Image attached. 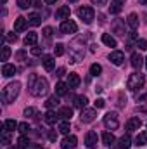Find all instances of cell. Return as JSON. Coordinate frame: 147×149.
Returning a JSON list of instances; mask_svg holds the SVG:
<instances>
[{"mask_svg":"<svg viewBox=\"0 0 147 149\" xmlns=\"http://www.w3.org/2000/svg\"><path fill=\"white\" fill-rule=\"evenodd\" d=\"M30 92H31V95H35V97L45 95V94L49 92V81H47L45 78H42V76L31 74V76H30Z\"/></svg>","mask_w":147,"mask_h":149,"instance_id":"obj_1","label":"cell"},{"mask_svg":"<svg viewBox=\"0 0 147 149\" xmlns=\"http://www.w3.org/2000/svg\"><path fill=\"white\" fill-rule=\"evenodd\" d=\"M19 90H21V83H19V81H12V83H9V85L3 88V92H2V101H3V104H10V102H14L16 97L19 95Z\"/></svg>","mask_w":147,"mask_h":149,"instance_id":"obj_2","label":"cell"},{"mask_svg":"<svg viewBox=\"0 0 147 149\" xmlns=\"http://www.w3.org/2000/svg\"><path fill=\"white\" fill-rule=\"evenodd\" d=\"M69 47H71V49H69L71 63H78V61H81L83 56H85V42H83L81 38H76Z\"/></svg>","mask_w":147,"mask_h":149,"instance_id":"obj_3","label":"cell"},{"mask_svg":"<svg viewBox=\"0 0 147 149\" xmlns=\"http://www.w3.org/2000/svg\"><path fill=\"white\" fill-rule=\"evenodd\" d=\"M144 81H146L144 74L132 73V74H130V78H128V81H126V87H128L130 90H139V88H142V87H144Z\"/></svg>","mask_w":147,"mask_h":149,"instance_id":"obj_4","label":"cell"},{"mask_svg":"<svg viewBox=\"0 0 147 149\" xmlns=\"http://www.w3.org/2000/svg\"><path fill=\"white\" fill-rule=\"evenodd\" d=\"M78 17H80L83 23L90 24V23L94 21V17H95V10H94L92 7H80V9H78Z\"/></svg>","mask_w":147,"mask_h":149,"instance_id":"obj_5","label":"cell"},{"mask_svg":"<svg viewBox=\"0 0 147 149\" xmlns=\"http://www.w3.org/2000/svg\"><path fill=\"white\" fill-rule=\"evenodd\" d=\"M104 127L107 130H116L119 127V120H118V114L116 113H107L104 116Z\"/></svg>","mask_w":147,"mask_h":149,"instance_id":"obj_6","label":"cell"},{"mask_svg":"<svg viewBox=\"0 0 147 149\" xmlns=\"http://www.w3.org/2000/svg\"><path fill=\"white\" fill-rule=\"evenodd\" d=\"M109 61L112 64H116V66H121L125 63V54L121 50H112L109 54Z\"/></svg>","mask_w":147,"mask_h":149,"instance_id":"obj_7","label":"cell"},{"mask_svg":"<svg viewBox=\"0 0 147 149\" xmlns=\"http://www.w3.org/2000/svg\"><path fill=\"white\" fill-rule=\"evenodd\" d=\"M97 141H99V137H97V132H94V130H90V132L87 134V137H85V144H87L88 149L97 148Z\"/></svg>","mask_w":147,"mask_h":149,"instance_id":"obj_8","label":"cell"},{"mask_svg":"<svg viewBox=\"0 0 147 149\" xmlns=\"http://www.w3.org/2000/svg\"><path fill=\"white\" fill-rule=\"evenodd\" d=\"M95 116H97V113H95V109H81V114H80V120H81L83 123H92V121L95 120Z\"/></svg>","mask_w":147,"mask_h":149,"instance_id":"obj_9","label":"cell"},{"mask_svg":"<svg viewBox=\"0 0 147 149\" xmlns=\"http://www.w3.org/2000/svg\"><path fill=\"white\" fill-rule=\"evenodd\" d=\"M76 30H78V26H76V23L71 21V19H66L61 24V31L62 33H76Z\"/></svg>","mask_w":147,"mask_h":149,"instance_id":"obj_10","label":"cell"},{"mask_svg":"<svg viewBox=\"0 0 147 149\" xmlns=\"http://www.w3.org/2000/svg\"><path fill=\"white\" fill-rule=\"evenodd\" d=\"M140 127H142V120H140L139 116H133V118H130V120L126 121V130H128V132L139 130Z\"/></svg>","mask_w":147,"mask_h":149,"instance_id":"obj_11","label":"cell"},{"mask_svg":"<svg viewBox=\"0 0 147 149\" xmlns=\"http://www.w3.org/2000/svg\"><path fill=\"white\" fill-rule=\"evenodd\" d=\"M30 23H28V19L26 17H17L16 21H14V31H17V33H21V31H24L26 30V26H28Z\"/></svg>","mask_w":147,"mask_h":149,"instance_id":"obj_12","label":"cell"},{"mask_svg":"<svg viewBox=\"0 0 147 149\" xmlns=\"http://www.w3.org/2000/svg\"><path fill=\"white\" fill-rule=\"evenodd\" d=\"M76 142H78V139H76L74 135H68V137L61 142V149H74L76 148Z\"/></svg>","mask_w":147,"mask_h":149,"instance_id":"obj_13","label":"cell"},{"mask_svg":"<svg viewBox=\"0 0 147 149\" xmlns=\"http://www.w3.org/2000/svg\"><path fill=\"white\" fill-rule=\"evenodd\" d=\"M112 31H114L116 35H119V37H125V21L114 19V23H112Z\"/></svg>","mask_w":147,"mask_h":149,"instance_id":"obj_14","label":"cell"},{"mask_svg":"<svg viewBox=\"0 0 147 149\" xmlns=\"http://www.w3.org/2000/svg\"><path fill=\"white\" fill-rule=\"evenodd\" d=\"M69 14H71L69 5H61L57 9V12H55V17L57 19H69Z\"/></svg>","mask_w":147,"mask_h":149,"instance_id":"obj_15","label":"cell"},{"mask_svg":"<svg viewBox=\"0 0 147 149\" xmlns=\"http://www.w3.org/2000/svg\"><path fill=\"white\" fill-rule=\"evenodd\" d=\"M144 61H146V59H144V57H142L139 52H133V54H132V59H130V63H132V66H133L135 70H140V66L144 64Z\"/></svg>","mask_w":147,"mask_h":149,"instance_id":"obj_16","label":"cell"},{"mask_svg":"<svg viewBox=\"0 0 147 149\" xmlns=\"http://www.w3.org/2000/svg\"><path fill=\"white\" fill-rule=\"evenodd\" d=\"M42 63H43V68H45L47 71H52L54 66H55V59H54V56H43Z\"/></svg>","mask_w":147,"mask_h":149,"instance_id":"obj_17","label":"cell"},{"mask_svg":"<svg viewBox=\"0 0 147 149\" xmlns=\"http://www.w3.org/2000/svg\"><path fill=\"white\" fill-rule=\"evenodd\" d=\"M59 118H62V120H66V121H69L71 118H73V109L69 108V106H64V108H61L59 109Z\"/></svg>","mask_w":147,"mask_h":149,"instance_id":"obj_18","label":"cell"},{"mask_svg":"<svg viewBox=\"0 0 147 149\" xmlns=\"http://www.w3.org/2000/svg\"><path fill=\"white\" fill-rule=\"evenodd\" d=\"M16 71H17V70H16V66H14V64H7V63H5V64L2 66V74H3L5 78L14 76V74H16Z\"/></svg>","mask_w":147,"mask_h":149,"instance_id":"obj_19","label":"cell"},{"mask_svg":"<svg viewBox=\"0 0 147 149\" xmlns=\"http://www.w3.org/2000/svg\"><path fill=\"white\" fill-rule=\"evenodd\" d=\"M16 128H19V125H17L16 120H5L3 125H2V130H5V132H12Z\"/></svg>","mask_w":147,"mask_h":149,"instance_id":"obj_20","label":"cell"},{"mask_svg":"<svg viewBox=\"0 0 147 149\" xmlns=\"http://www.w3.org/2000/svg\"><path fill=\"white\" fill-rule=\"evenodd\" d=\"M126 23H128V26L135 31V30L139 28V16H137L135 12H132V14L128 16V19H126Z\"/></svg>","mask_w":147,"mask_h":149,"instance_id":"obj_21","label":"cell"},{"mask_svg":"<svg viewBox=\"0 0 147 149\" xmlns=\"http://www.w3.org/2000/svg\"><path fill=\"white\" fill-rule=\"evenodd\" d=\"M87 104H88V99H87L85 95H78V97H74V108H78V109H85Z\"/></svg>","mask_w":147,"mask_h":149,"instance_id":"obj_22","label":"cell"},{"mask_svg":"<svg viewBox=\"0 0 147 149\" xmlns=\"http://www.w3.org/2000/svg\"><path fill=\"white\" fill-rule=\"evenodd\" d=\"M118 144H119V149H130L132 148V139H130V135H128V134L123 135V137L118 141Z\"/></svg>","mask_w":147,"mask_h":149,"instance_id":"obj_23","label":"cell"},{"mask_svg":"<svg viewBox=\"0 0 147 149\" xmlns=\"http://www.w3.org/2000/svg\"><path fill=\"white\" fill-rule=\"evenodd\" d=\"M57 120H59V114H55L54 111H47L45 113V123H49V125H55Z\"/></svg>","mask_w":147,"mask_h":149,"instance_id":"obj_24","label":"cell"},{"mask_svg":"<svg viewBox=\"0 0 147 149\" xmlns=\"http://www.w3.org/2000/svg\"><path fill=\"white\" fill-rule=\"evenodd\" d=\"M80 81H81V80H80V76H78L76 73H69V74H68V85H69L71 88L78 87V85H80Z\"/></svg>","mask_w":147,"mask_h":149,"instance_id":"obj_25","label":"cell"},{"mask_svg":"<svg viewBox=\"0 0 147 149\" xmlns=\"http://www.w3.org/2000/svg\"><path fill=\"white\" fill-rule=\"evenodd\" d=\"M37 40H38V35L35 31H30L24 37V45H37Z\"/></svg>","mask_w":147,"mask_h":149,"instance_id":"obj_26","label":"cell"},{"mask_svg":"<svg viewBox=\"0 0 147 149\" xmlns=\"http://www.w3.org/2000/svg\"><path fill=\"white\" fill-rule=\"evenodd\" d=\"M68 83H64V81H59L57 85H55V94L57 95H66L68 94Z\"/></svg>","mask_w":147,"mask_h":149,"instance_id":"obj_27","label":"cell"},{"mask_svg":"<svg viewBox=\"0 0 147 149\" xmlns=\"http://www.w3.org/2000/svg\"><path fill=\"white\" fill-rule=\"evenodd\" d=\"M135 146H147V132H140L135 137Z\"/></svg>","mask_w":147,"mask_h":149,"instance_id":"obj_28","label":"cell"},{"mask_svg":"<svg viewBox=\"0 0 147 149\" xmlns=\"http://www.w3.org/2000/svg\"><path fill=\"white\" fill-rule=\"evenodd\" d=\"M114 141H116V139H114V135H112L111 132H104V134H102V142H104L106 146H112Z\"/></svg>","mask_w":147,"mask_h":149,"instance_id":"obj_29","label":"cell"},{"mask_svg":"<svg viewBox=\"0 0 147 149\" xmlns=\"http://www.w3.org/2000/svg\"><path fill=\"white\" fill-rule=\"evenodd\" d=\"M30 146H31V144H30V141H28L26 135H21V137L17 139V148L19 149H28Z\"/></svg>","mask_w":147,"mask_h":149,"instance_id":"obj_30","label":"cell"},{"mask_svg":"<svg viewBox=\"0 0 147 149\" xmlns=\"http://www.w3.org/2000/svg\"><path fill=\"white\" fill-rule=\"evenodd\" d=\"M102 43H106L107 47H116V45H118V43H116V40L111 37L109 33H104V35H102Z\"/></svg>","mask_w":147,"mask_h":149,"instance_id":"obj_31","label":"cell"},{"mask_svg":"<svg viewBox=\"0 0 147 149\" xmlns=\"http://www.w3.org/2000/svg\"><path fill=\"white\" fill-rule=\"evenodd\" d=\"M57 104H59V99H57L55 95H52V97H49V99H47V102H45V106H47L49 109H52V108H55Z\"/></svg>","mask_w":147,"mask_h":149,"instance_id":"obj_32","label":"cell"},{"mask_svg":"<svg viewBox=\"0 0 147 149\" xmlns=\"http://www.w3.org/2000/svg\"><path fill=\"white\" fill-rule=\"evenodd\" d=\"M101 73H102V66H101V64L95 63V64L90 66V74H92V76H99Z\"/></svg>","mask_w":147,"mask_h":149,"instance_id":"obj_33","label":"cell"},{"mask_svg":"<svg viewBox=\"0 0 147 149\" xmlns=\"http://www.w3.org/2000/svg\"><path fill=\"white\" fill-rule=\"evenodd\" d=\"M28 23H30L31 26H38V24L42 23V17H40L38 14H31V16L28 17Z\"/></svg>","mask_w":147,"mask_h":149,"instance_id":"obj_34","label":"cell"},{"mask_svg":"<svg viewBox=\"0 0 147 149\" xmlns=\"http://www.w3.org/2000/svg\"><path fill=\"white\" fill-rule=\"evenodd\" d=\"M59 132H61V134H64V135H68V134H69V123H68V121L59 123Z\"/></svg>","mask_w":147,"mask_h":149,"instance_id":"obj_35","label":"cell"},{"mask_svg":"<svg viewBox=\"0 0 147 149\" xmlns=\"http://www.w3.org/2000/svg\"><path fill=\"white\" fill-rule=\"evenodd\" d=\"M109 12L111 14H119V12H121V5L116 3V2H112V3L109 5Z\"/></svg>","mask_w":147,"mask_h":149,"instance_id":"obj_36","label":"cell"},{"mask_svg":"<svg viewBox=\"0 0 147 149\" xmlns=\"http://www.w3.org/2000/svg\"><path fill=\"white\" fill-rule=\"evenodd\" d=\"M54 54H55L57 57L64 56V45H62V43H57V45L54 47Z\"/></svg>","mask_w":147,"mask_h":149,"instance_id":"obj_37","label":"cell"},{"mask_svg":"<svg viewBox=\"0 0 147 149\" xmlns=\"http://www.w3.org/2000/svg\"><path fill=\"white\" fill-rule=\"evenodd\" d=\"M31 3H33V0H17L19 9H28V7H31Z\"/></svg>","mask_w":147,"mask_h":149,"instance_id":"obj_38","label":"cell"},{"mask_svg":"<svg viewBox=\"0 0 147 149\" xmlns=\"http://www.w3.org/2000/svg\"><path fill=\"white\" fill-rule=\"evenodd\" d=\"M9 57H10V49L3 45V47H2V61H7Z\"/></svg>","mask_w":147,"mask_h":149,"instance_id":"obj_39","label":"cell"},{"mask_svg":"<svg viewBox=\"0 0 147 149\" xmlns=\"http://www.w3.org/2000/svg\"><path fill=\"white\" fill-rule=\"evenodd\" d=\"M30 130H31V128H30V125H28V123H19V132H21L23 135L30 134Z\"/></svg>","mask_w":147,"mask_h":149,"instance_id":"obj_40","label":"cell"},{"mask_svg":"<svg viewBox=\"0 0 147 149\" xmlns=\"http://www.w3.org/2000/svg\"><path fill=\"white\" fill-rule=\"evenodd\" d=\"M35 114H37V109L35 108H26L24 109V116L26 118H35Z\"/></svg>","mask_w":147,"mask_h":149,"instance_id":"obj_41","label":"cell"},{"mask_svg":"<svg viewBox=\"0 0 147 149\" xmlns=\"http://www.w3.org/2000/svg\"><path fill=\"white\" fill-rule=\"evenodd\" d=\"M137 47H139L140 50H147V40H144V38L137 40Z\"/></svg>","mask_w":147,"mask_h":149,"instance_id":"obj_42","label":"cell"},{"mask_svg":"<svg viewBox=\"0 0 147 149\" xmlns=\"http://www.w3.org/2000/svg\"><path fill=\"white\" fill-rule=\"evenodd\" d=\"M2 142L7 146L9 142H10V137H9V132H5V130H2Z\"/></svg>","mask_w":147,"mask_h":149,"instance_id":"obj_43","label":"cell"},{"mask_svg":"<svg viewBox=\"0 0 147 149\" xmlns=\"http://www.w3.org/2000/svg\"><path fill=\"white\" fill-rule=\"evenodd\" d=\"M94 104H95V108H97V109H102V108L106 106V101H104V99H97Z\"/></svg>","mask_w":147,"mask_h":149,"instance_id":"obj_44","label":"cell"},{"mask_svg":"<svg viewBox=\"0 0 147 149\" xmlns=\"http://www.w3.org/2000/svg\"><path fill=\"white\" fill-rule=\"evenodd\" d=\"M49 141H50V142H55V141H57V132H55V130H50V132H49Z\"/></svg>","mask_w":147,"mask_h":149,"instance_id":"obj_45","label":"cell"},{"mask_svg":"<svg viewBox=\"0 0 147 149\" xmlns=\"http://www.w3.org/2000/svg\"><path fill=\"white\" fill-rule=\"evenodd\" d=\"M52 33H54V30H52L50 26H45V28H43V35H45L47 38H49V37H52Z\"/></svg>","mask_w":147,"mask_h":149,"instance_id":"obj_46","label":"cell"},{"mask_svg":"<svg viewBox=\"0 0 147 149\" xmlns=\"http://www.w3.org/2000/svg\"><path fill=\"white\" fill-rule=\"evenodd\" d=\"M126 104V97H123V94H119V99H118V106L119 108H123Z\"/></svg>","mask_w":147,"mask_h":149,"instance_id":"obj_47","label":"cell"},{"mask_svg":"<svg viewBox=\"0 0 147 149\" xmlns=\"http://www.w3.org/2000/svg\"><path fill=\"white\" fill-rule=\"evenodd\" d=\"M7 40L9 42H17V35L12 31V33H7Z\"/></svg>","mask_w":147,"mask_h":149,"instance_id":"obj_48","label":"cell"},{"mask_svg":"<svg viewBox=\"0 0 147 149\" xmlns=\"http://www.w3.org/2000/svg\"><path fill=\"white\" fill-rule=\"evenodd\" d=\"M31 54H33V56H40V54H42V49H40V47H37V45H33Z\"/></svg>","mask_w":147,"mask_h":149,"instance_id":"obj_49","label":"cell"},{"mask_svg":"<svg viewBox=\"0 0 147 149\" xmlns=\"http://www.w3.org/2000/svg\"><path fill=\"white\" fill-rule=\"evenodd\" d=\"M16 57H17V59H19V61H23V59H24V57H26V52H24V50H19V52H17V54H16Z\"/></svg>","mask_w":147,"mask_h":149,"instance_id":"obj_50","label":"cell"},{"mask_svg":"<svg viewBox=\"0 0 147 149\" xmlns=\"http://www.w3.org/2000/svg\"><path fill=\"white\" fill-rule=\"evenodd\" d=\"M64 73H66V70H64V68H59V70L55 71V76H62Z\"/></svg>","mask_w":147,"mask_h":149,"instance_id":"obj_51","label":"cell"},{"mask_svg":"<svg viewBox=\"0 0 147 149\" xmlns=\"http://www.w3.org/2000/svg\"><path fill=\"white\" fill-rule=\"evenodd\" d=\"M137 111H147V104H142V106H137Z\"/></svg>","mask_w":147,"mask_h":149,"instance_id":"obj_52","label":"cell"},{"mask_svg":"<svg viewBox=\"0 0 147 149\" xmlns=\"http://www.w3.org/2000/svg\"><path fill=\"white\" fill-rule=\"evenodd\" d=\"M30 149H43L40 144H33V146H30Z\"/></svg>","mask_w":147,"mask_h":149,"instance_id":"obj_53","label":"cell"},{"mask_svg":"<svg viewBox=\"0 0 147 149\" xmlns=\"http://www.w3.org/2000/svg\"><path fill=\"white\" fill-rule=\"evenodd\" d=\"M92 2H94V3H97V5H102L106 0H92Z\"/></svg>","mask_w":147,"mask_h":149,"instance_id":"obj_54","label":"cell"},{"mask_svg":"<svg viewBox=\"0 0 147 149\" xmlns=\"http://www.w3.org/2000/svg\"><path fill=\"white\" fill-rule=\"evenodd\" d=\"M112 2H116V3H119V5H125L126 0H112Z\"/></svg>","mask_w":147,"mask_h":149,"instance_id":"obj_55","label":"cell"},{"mask_svg":"<svg viewBox=\"0 0 147 149\" xmlns=\"http://www.w3.org/2000/svg\"><path fill=\"white\" fill-rule=\"evenodd\" d=\"M43 2H45V3H55L57 0H43Z\"/></svg>","mask_w":147,"mask_h":149,"instance_id":"obj_56","label":"cell"},{"mask_svg":"<svg viewBox=\"0 0 147 149\" xmlns=\"http://www.w3.org/2000/svg\"><path fill=\"white\" fill-rule=\"evenodd\" d=\"M139 2H140L142 5H147V0H139Z\"/></svg>","mask_w":147,"mask_h":149,"instance_id":"obj_57","label":"cell"},{"mask_svg":"<svg viewBox=\"0 0 147 149\" xmlns=\"http://www.w3.org/2000/svg\"><path fill=\"white\" fill-rule=\"evenodd\" d=\"M5 2H7V0H2V3H5Z\"/></svg>","mask_w":147,"mask_h":149,"instance_id":"obj_58","label":"cell"},{"mask_svg":"<svg viewBox=\"0 0 147 149\" xmlns=\"http://www.w3.org/2000/svg\"><path fill=\"white\" fill-rule=\"evenodd\" d=\"M146 68H147V57H146Z\"/></svg>","mask_w":147,"mask_h":149,"instance_id":"obj_59","label":"cell"},{"mask_svg":"<svg viewBox=\"0 0 147 149\" xmlns=\"http://www.w3.org/2000/svg\"><path fill=\"white\" fill-rule=\"evenodd\" d=\"M69 2H78V0H69Z\"/></svg>","mask_w":147,"mask_h":149,"instance_id":"obj_60","label":"cell"},{"mask_svg":"<svg viewBox=\"0 0 147 149\" xmlns=\"http://www.w3.org/2000/svg\"><path fill=\"white\" fill-rule=\"evenodd\" d=\"M10 149H16V148H10Z\"/></svg>","mask_w":147,"mask_h":149,"instance_id":"obj_61","label":"cell"}]
</instances>
